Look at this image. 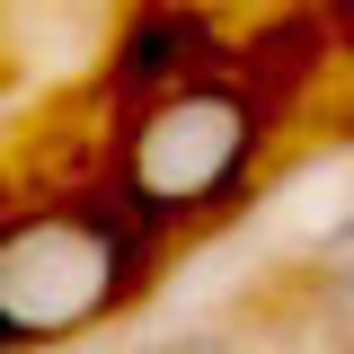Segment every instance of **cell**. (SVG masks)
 Masks as SVG:
<instances>
[{
    "label": "cell",
    "mask_w": 354,
    "mask_h": 354,
    "mask_svg": "<svg viewBox=\"0 0 354 354\" xmlns=\"http://www.w3.org/2000/svg\"><path fill=\"white\" fill-rule=\"evenodd\" d=\"M169 230L133 213L124 195L44 204L0 230V354H53L97 319L142 301Z\"/></svg>",
    "instance_id": "obj_1"
},
{
    "label": "cell",
    "mask_w": 354,
    "mask_h": 354,
    "mask_svg": "<svg viewBox=\"0 0 354 354\" xmlns=\"http://www.w3.org/2000/svg\"><path fill=\"white\" fill-rule=\"evenodd\" d=\"M266 160V106L239 80H169L142 97V115L124 133V195L151 230H195V221L230 213L248 195V177Z\"/></svg>",
    "instance_id": "obj_2"
},
{
    "label": "cell",
    "mask_w": 354,
    "mask_h": 354,
    "mask_svg": "<svg viewBox=\"0 0 354 354\" xmlns=\"http://www.w3.org/2000/svg\"><path fill=\"white\" fill-rule=\"evenodd\" d=\"M319 274H328V292H337V301L354 310V213L337 221L328 239H319Z\"/></svg>",
    "instance_id": "obj_3"
},
{
    "label": "cell",
    "mask_w": 354,
    "mask_h": 354,
    "mask_svg": "<svg viewBox=\"0 0 354 354\" xmlns=\"http://www.w3.org/2000/svg\"><path fill=\"white\" fill-rule=\"evenodd\" d=\"M142 354H239V337H221V328H177V337H160V346Z\"/></svg>",
    "instance_id": "obj_4"
},
{
    "label": "cell",
    "mask_w": 354,
    "mask_h": 354,
    "mask_svg": "<svg viewBox=\"0 0 354 354\" xmlns=\"http://www.w3.org/2000/svg\"><path fill=\"white\" fill-rule=\"evenodd\" d=\"M337 9H346V27H354V0H337Z\"/></svg>",
    "instance_id": "obj_5"
}]
</instances>
